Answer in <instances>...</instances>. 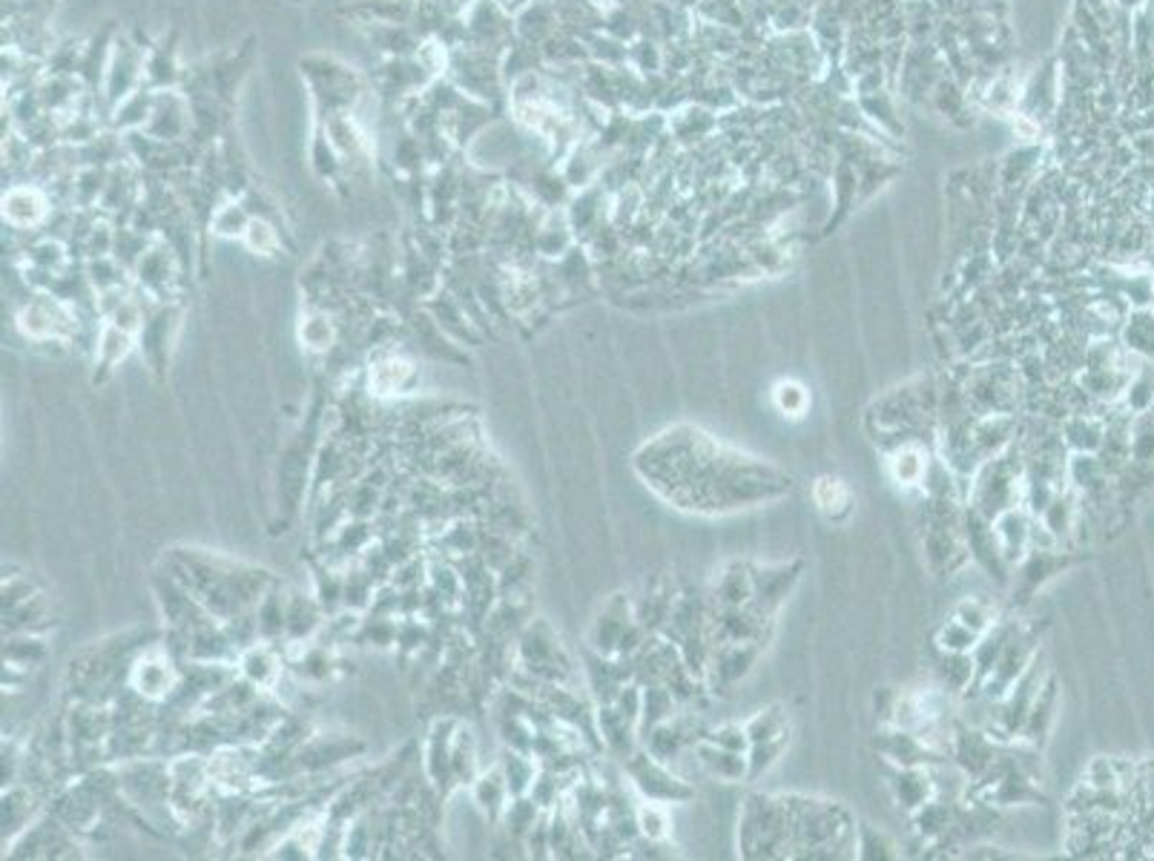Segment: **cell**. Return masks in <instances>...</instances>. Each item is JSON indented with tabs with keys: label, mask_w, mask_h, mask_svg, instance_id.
Returning a JSON list of instances; mask_svg holds the SVG:
<instances>
[{
	"label": "cell",
	"mask_w": 1154,
	"mask_h": 861,
	"mask_svg": "<svg viewBox=\"0 0 1154 861\" xmlns=\"http://www.w3.org/2000/svg\"><path fill=\"white\" fill-rule=\"evenodd\" d=\"M635 468L672 506L701 514L738 512L792 492L790 474L727 448L692 425L663 430L643 445Z\"/></svg>",
	"instance_id": "1"
},
{
	"label": "cell",
	"mask_w": 1154,
	"mask_h": 861,
	"mask_svg": "<svg viewBox=\"0 0 1154 861\" xmlns=\"http://www.w3.org/2000/svg\"><path fill=\"white\" fill-rule=\"evenodd\" d=\"M792 824L790 859H856V821L834 801L785 795Z\"/></svg>",
	"instance_id": "2"
},
{
	"label": "cell",
	"mask_w": 1154,
	"mask_h": 861,
	"mask_svg": "<svg viewBox=\"0 0 1154 861\" xmlns=\"http://www.w3.org/2000/svg\"><path fill=\"white\" fill-rule=\"evenodd\" d=\"M738 848L744 859H790L792 824L785 795H750L741 806Z\"/></svg>",
	"instance_id": "3"
},
{
	"label": "cell",
	"mask_w": 1154,
	"mask_h": 861,
	"mask_svg": "<svg viewBox=\"0 0 1154 861\" xmlns=\"http://www.w3.org/2000/svg\"><path fill=\"white\" fill-rule=\"evenodd\" d=\"M1025 497V452L1012 443L1003 454L983 463L970 477L968 506L983 517L997 519Z\"/></svg>",
	"instance_id": "4"
},
{
	"label": "cell",
	"mask_w": 1154,
	"mask_h": 861,
	"mask_svg": "<svg viewBox=\"0 0 1154 861\" xmlns=\"http://www.w3.org/2000/svg\"><path fill=\"white\" fill-rule=\"evenodd\" d=\"M968 399L970 410L983 417V414H1014L1019 403V390H1023V374L1012 368L1008 363H988L979 368L968 370L965 379H959Z\"/></svg>",
	"instance_id": "5"
},
{
	"label": "cell",
	"mask_w": 1154,
	"mask_h": 861,
	"mask_svg": "<svg viewBox=\"0 0 1154 861\" xmlns=\"http://www.w3.org/2000/svg\"><path fill=\"white\" fill-rule=\"evenodd\" d=\"M1048 670L1043 666V652L1032 661V666L1019 675L1017 684L1005 692V697H999L997 704H990V724L985 730L994 735L997 741H1014L1019 739L1025 721H1028V712H1032L1034 701H1037L1039 690H1043Z\"/></svg>",
	"instance_id": "6"
},
{
	"label": "cell",
	"mask_w": 1154,
	"mask_h": 861,
	"mask_svg": "<svg viewBox=\"0 0 1154 861\" xmlns=\"http://www.w3.org/2000/svg\"><path fill=\"white\" fill-rule=\"evenodd\" d=\"M1039 635H1043V626L1034 623V626H1019L1017 635L1008 641V646L1003 650V655L997 657L994 670L983 677V697L988 704H997L999 697H1005V692L1012 690L1019 681L1028 666H1032L1034 657L1039 655Z\"/></svg>",
	"instance_id": "7"
},
{
	"label": "cell",
	"mask_w": 1154,
	"mask_h": 861,
	"mask_svg": "<svg viewBox=\"0 0 1154 861\" xmlns=\"http://www.w3.org/2000/svg\"><path fill=\"white\" fill-rule=\"evenodd\" d=\"M963 534H965V546H968L970 561L977 563L983 572H988V577H997L1003 586L1012 583V566L1005 561L1003 546H999V537L994 532V519L983 517L974 508H965L963 512Z\"/></svg>",
	"instance_id": "8"
},
{
	"label": "cell",
	"mask_w": 1154,
	"mask_h": 861,
	"mask_svg": "<svg viewBox=\"0 0 1154 861\" xmlns=\"http://www.w3.org/2000/svg\"><path fill=\"white\" fill-rule=\"evenodd\" d=\"M765 646V641L716 643L710 652V663H707V690L730 692L756 666Z\"/></svg>",
	"instance_id": "9"
},
{
	"label": "cell",
	"mask_w": 1154,
	"mask_h": 861,
	"mask_svg": "<svg viewBox=\"0 0 1154 861\" xmlns=\"http://www.w3.org/2000/svg\"><path fill=\"white\" fill-rule=\"evenodd\" d=\"M1003 744L1005 741H997L988 730H970L965 724H954V730H950V761L963 770L965 779L977 781L997 761Z\"/></svg>",
	"instance_id": "10"
},
{
	"label": "cell",
	"mask_w": 1154,
	"mask_h": 861,
	"mask_svg": "<svg viewBox=\"0 0 1154 861\" xmlns=\"http://www.w3.org/2000/svg\"><path fill=\"white\" fill-rule=\"evenodd\" d=\"M801 577V561L776 563V566H752V601L750 606L765 615L767 621L776 617L781 603L792 592Z\"/></svg>",
	"instance_id": "11"
},
{
	"label": "cell",
	"mask_w": 1154,
	"mask_h": 861,
	"mask_svg": "<svg viewBox=\"0 0 1154 861\" xmlns=\"http://www.w3.org/2000/svg\"><path fill=\"white\" fill-rule=\"evenodd\" d=\"M876 750L890 766H945L950 761V755L901 726H885L876 739Z\"/></svg>",
	"instance_id": "12"
},
{
	"label": "cell",
	"mask_w": 1154,
	"mask_h": 861,
	"mask_svg": "<svg viewBox=\"0 0 1154 861\" xmlns=\"http://www.w3.org/2000/svg\"><path fill=\"white\" fill-rule=\"evenodd\" d=\"M1066 566L1068 557L1057 548H1028V554L1017 563V574H1014V606H1025L1043 583L1052 581L1054 574H1059Z\"/></svg>",
	"instance_id": "13"
},
{
	"label": "cell",
	"mask_w": 1154,
	"mask_h": 861,
	"mask_svg": "<svg viewBox=\"0 0 1154 861\" xmlns=\"http://www.w3.org/2000/svg\"><path fill=\"white\" fill-rule=\"evenodd\" d=\"M888 786L896 804L908 815L939 795L934 766H890Z\"/></svg>",
	"instance_id": "14"
},
{
	"label": "cell",
	"mask_w": 1154,
	"mask_h": 861,
	"mask_svg": "<svg viewBox=\"0 0 1154 861\" xmlns=\"http://www.w3.org/2000/svg\"><path fill=\"white\" fill-rule=\"evenodd\" d=\"M632 773H635L638 786L652 801H692L696 799V790H692L687 781L675 779V775L663 766V761H658L655 755H641L638 764H632Z\"/></svg>",
	"instance_id": "15"
},
{
	"label": "cell",
	"mask_w": 1154,
	"mask_h": 861,
	"mask_svg": "<svg viewBox=\"0 0 1154 861\" xmlns=\"http://www.w3.org/2000/svg\"><path fill=\"white\" fill-rule=\"evenodd\" d=\"M1032 526H1034V514H1032V508L1025 506V503L1008 508V512H1003L997 519H994V532H997L1005 561H1008V566L1012 568L1017 566L1025 554H1028V548H1032Z\"/></svg>",
	"instance_id": "16"
},
{
	"label": "cell",
	"mask_w": 1154,
	"mask_h": 861,
	"mask_svg": "<svg viewBox=\"0 0 1154 861\" xmlns=\"http://www.w3.org/2000/svg\"><path fill=\"white\" fill-rule=\"evenodd\" d=\"M692 755H696L698 766L704 770L707 775L718 781H750V761H747V752L724 750V746L712 744L707 739H698L692 744Z\"/></svg>",
	"instance_id": "17"
},
{
	"label": "cell",
	"mask_w": 1154,
	"mask_h": 861,
	"mask_svg": "<svg viewBox=\"0 0 1154 861\" xmlns=\"http://www.w3.org/2000/svg\"><path fill=\"white\" fill-rule=\"evenodd\" d=\"M934 459V452L923 439H910L888 452V468L901 488H923L928 465Z\"/></svg>",
	"instance_id": "18"
},
{
	"label": "cell",
	"mask_w": 1154,
	"mask_h": 861,
	"mask_svg": "<svg viewBox=\"0 0 1154 861\" xmlns=\"http://www.w3.org/2000/svg\"><path fill=\"white\" fill-rule=\"evenodd\" d=\"M710 601L716 608L747 606L752 601V563L730 561L721 566L710 588Z\"/></svg>",
	"instance_id": "19"
},
{
	"label": "cell",
	"mask_w": 1154,
	"mask_h": 861,
	"mask_svg": "<svg viewBox=\"0 0 1154 861\" xmlns=\"http://www.w3.org/2000/svg\"><path fill=\"white\" fill-rule=\"evenodd\" d=\"M1057 704H1059L1057 677H1054L1052 672H1048L1043 690H1039L1037 701H1034L1032 712H1028V721H1025L1023 732H1019V739H1023L1025 744L1037 746V750L1045 744V739H1048V732H1052L1054 718H1057Z\"/></svg>",
	"instance_id": "20"
},
{
	"label": "cell",
	"mask_w": 1154,
	"mask_h": 861,
	"mask_svg": "<svg viewBox=\"0 0 1154 861\" xmlns=\"http://www.w3.org/2000/svg\"><path fill=\"white\" fill-rule=\"evenodd\" d=\"M701 739V732L696 735V726H692V718H678L672 715L670 721H663V724H658L655 730L649 732L647 735V746L649 752L655 755L658 761H672L678 755V752L683 750V746H692L696 741Z\"/></svg>",
	"instance_id": "21"
},
{
	"label": "cell",
	"mask_w": 1154,
	"mask_h": 861,
	"mask_svg": "<svg viewBox=\"0 0 1154 861\" xmlns=\"http://www.w3.org/2000/svg\"><path fill=\"white\" fill-rule=\"evenodd\" d=\"M957 801H945V799H930L928 804H923L916 813H910V828H914L916 839L925 841V844H934V841L943 839L950 830V824L957 821Z\"/></svg>",
	"instance_id": "22"
},
{
	"label": "cell",
	"mask_w": 1154,
	"mask_h": 861,
	"mask_svg": "<svg viewBox=\"0 0 1154 861\" xmlns=\"http://www.w3.org/2000/svg\"><path fill=\"white\" fill-rule=\"evenodd\" d=\"M936 675H939V686H945L950 695H963V692L974 690L977 663H974L970 652L936 650Z\"/></svg>",
	"instance_id": "23"
},
{
	"label": "cell",
	"mask_w": 1154,
	"mask_h": 861,
	"mask_svg": "<svg viewBox=\"0 0 1154 861\" xmlns=\"http://www.w3.org/2000/svg\"><path fill=\"white\" fill-rule=\"evenodd\" d=\"M813 503L830 523H845L854 514V492L839 477H819L813 486Z\"/></svg>",
	"instance_id": "24"
},
{
	"label": "cell",
	"mask_w": 1154,
	"mask_h": 861,
	"mask_svg": "<svg viewBox=\"0 0 1154 861\" xmlns=\"http://www.w3.org/2000/svg\"><path fill=\"white\" fill-rule=\"evenodd\" d=\"M899 848H896V841L890 839L885 830L874 828V824H868V821H859L856 824V859H865V861H888V859H899Z\"/></svg>",
	"instance_id": "25"
},
{
	"label": "cell",
	"mask_w": 1154,
	"mask_h": 861,
	"mask_svg": "<svg viewBox=\"0 0 1154 861\" xmlns=\"http://www.w3.org/2000/svg\"><path fill=\"white\" fill-rule=\"evenodd\" d=\"M790 746V732L785 735H776V739L756 741L747 750V761H750V781H759L767 770L779 764V759L785 755V750Z\"/></svg>",
	"instance_id": "26"
},
{
	"label": "cell",
	"mask_w": 1154,
	"mask_h": 861,
	"mask_svg": "<svg viewBox=\"0 0 1154 861\" xmlns=\"http://www.w3.org/2000/svg\"><path fill=\"white\" fill-rule=\"evenodd\" d=\"M747 735H750V744H756V741H767V739H776V735H785V732H790V718H787L785 706L779 704H772L767 706V710L756 712V715L750 718L744 724Z\"/></svg>",
	"instance_id": "27"
},
{
	"label": "cell",
	"mask_w": 1154,
	"mask_h": 861,
	"mask_svg": "<svg viewBox=\"0 0 1154 861\" xmlns=\"http://www.w3.org/2000/svg\"><path fill=\"white\" fill-rule=\"evenodd\" d=\"M950 617H957L959 623H965L968 630H974L977 635H985V632L997 623V612H994V606H990L985 597H963V601L954 606V615Z\"/></svg>",
	"instance_id": "28"
},
{
	"label": "cell",
	"mask_w": 1154,
	"mask_h": 861,
	"mask_svg": "<svg viewBox=\"0 0 1154 861\" xmlns=\"http://www.w3.org/2000/svg\"><path fill=\"white\" fill-rule=\"evenodd\" d=\"M7 216L18 225H32L43 216V199L38 190H27V187H18L7 196Z\"/></svg>",
	"instance_id": "29"
},
{
	"label": "cell",
	"mask_w": 1154,
	"mask_h": 861,
	"mask_svg": "<svg viewBox=\"0 0 1154 861\" xmlns=\"http://www.w3.org/2000/svg\"><path fill=\"white\" fill-rule=\"evenodd\" d=\"M979 637L974 630H968L965 623H959L957 617H950V621H945L943 626H939V632H936L934 643H936V650H943V652H974V646L979 643Z\"/></svg>",
	"instance_id": "30"
},
{
	"label": "cell",
	"mask_w": 1154,
	"mask_h": 861,
	"mask_svg": "<svg viewBox=\"0 0 1154 861\" xmlns=\"http://www.w3.org/2000/svg\"><path fill=\"white\" fill-rule=\"evenodd\" d=\"M772 399H776V408H779L785 417H801L807 410V405H810V394H807L805 385L792 383V379L776 385Z\"/></svg>",
	"instance_id": "31"
},
{
	"label": "cell",
	"mask_w": 1154,
	"mask_h": 861,
	"mask_svg": "<svg viewBox=\"0 0 1154 861\" xmlns=\"http://www.w3.org/2000/svg\"><path fill=\"white\" fill-rule=\"evenodd\" d=\"M701 739L712 741V744H718V746H724V750H736V752L750 750V735H747L744 724L712 726V730L701 732Z\"/></svg>",
	"instance_id": "32"
},
{
	"label": "cell",
	"mask_w": 1154,
	"mask_h": 861,
	"mask_svg": "<svg viewBox=\"0 0 1154 861\" xmlns=\"http://www.w3.org/2000/svg\"><path fill=\"white\" fill-rule=\"evenodd\" d=\"M638 828H641V833L647 835L649 841H661L663 835H667V828H670V821H667V815H663V810H658V806H643L641 813H638Z\"/></svg>",
	"instance_id": "33"
},
{
	"label": "cell",
	"mask_w": 1154,
	"mask_h": 861,
	"mask_svg": "<svg viewBox=\"0 0 1154 861\" xmlns=\"http://www.w3.org/2000/svg\"><path fill=\"white\" fill-rule=\"evenodd\" d=\"M247 232H250V245H254V247H259V245L270 247V245H274V232H270V227L250 225V230H247Z\"/></svg>",
	"instance_id": "34"
}]
</instances>
